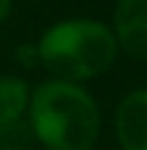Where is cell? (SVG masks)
Instances as JSON below:
<instances>
[{
    "label": "cell",
    "mask_w": 147,
    "mask_h": 150,
    "mask_svg": "<svg viewBox=\"0 0 147 150\" xmlns=\"http://www.w3.org/2000/svg\"><path fill=\"white\" fill-rule=\"evenodd\" d=\"M26 124L45 150H92L103 116L84 84L50 76L32 87Z\"/></svg>",
    "instance_id": "6da1fadb"
},
{
    "label": "cell",
    "mask_w": 147,
    "mask_h": 150,
    "mask_svg": "<svg viewBox=\"0 0 147 150\" xmlns=\"http://www.w3.org/2000/svg\"><path fill=\"white\" fill-rule=\"evenodd\" d=\"M34 47L50 76L79 84L103 76L121 53L110 24L100 18H60L39 34Z\"/></svg>",
    "instance_id": "7a4b0ae2"
},
{
    "label": "cell",
    "mask_w": 147,
    "mask_h": 150,
    "mask_svg": "<svg viewBox=\"0 0 147 150\" xmlns=\"http://www.w3.org/2000/svg\"><path fill=\"white\" fill-rule=\"evenodd\" d=\"M110 29L132 58H147V0H116Z\"/></svg>",
    "instance_id": "3957f363"
},
{
    "label": "cell",
    "mask_w": 147,
    "mask_h": 150,
    "mask_svg": "<svg viewBox=\"0 0 147 150\" xmlns=\"http://www.w3.org/2000/svg\"><path fill=\"white\" fill-rule=\"evenodd\" d=\"M113 124L121 150H147V87L121 98Z\"/></svg>",
    "instance_id": "277c9868"
},
{
    "label": "cell",
    "mask_w": 147,
    "mask_h": 150,
    "mask_svg": "<svg viewBox=\"0 0 147 150\" xmlns=\"http://www.w3.org/2000/svg\"><path fill=\"white\" fill-rule=\"evenodd\" d=\"M29 95H32V87L26 79L13 74L0 76V124L26 119Z\"/></svg>",
    "instance_id": "5b68a950"
},
{
    "label": "cell",
    "mask_w": 147,
    "mask_h": 150,
    "mask_svg": "<svg viewBox=\"0 0 147 150\" xmlns=\"http://www.w3.org/2000/svg\"><path fill=\"white\" fill-rule=\"evenodd\" d=\"M32 137V129L24 119L0 124V150H26Z\"/></svg>",
    "instance_id": "8992f818"
},
{
    "label": "cell",
    "mask_w": 147,
    "mask_h": 150,
    "mask_svg": "<svg viewBox=\"0 0 147 150\" xmlns=\"http://www.w3.org/2000/svg\"><path fill=\"white\" fill-rule=\"evenodd\" d=\"M11 11H13V0H0V24L11 16Z\"/></svg>",
    "instance_id": "52a82bcc"
}]
</instances>
